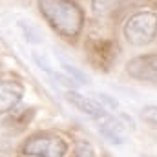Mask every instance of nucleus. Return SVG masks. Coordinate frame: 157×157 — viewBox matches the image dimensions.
Returning a JSON list of instances; mask_svg holds the SVG:
<instances>
[{
  "instance_id": "obj_8",
  "label": "nucleus",
  "mask_w": 157,
  "mask_h": 157,
  "mask_svg": "<svg viewBox=\"0 0 157 157\" xmlns=\"http://www.w3.org/2000/svg\"><path fill=\"white\" fill-rule=\"evenodd\" d=\"M66 101L70 104H73L78 112H82L88 117H91L93 121L102 117L106 113V108L102 104H99L97 101H93V99H90V97H86L82 93H77V91H68L66 93Z\"/></svg>"
},
{
  "instance_id": "obj_10",
  "label": "nucleus",
  "mask_w": 157,
  "mask_h": 157,
  "mask_svg": "<svg viewBox=\"0 0 157 157\" xmlns=\"http://www.w3.org/2000/svg\"><path fill=\"white\" fill-rule=\"evenodd\" d=\"M121 2H122V0H91V6H93L95 15L106 17V15H110L115 7H119Z\"/></svg>"
},
{
  "instance_id": "obj_6",
  "label": "nucleus",
  "mask_w": 157,
  "mask_h": 157,
  "mask_svg": "<svg viewBox=\"0 0 157 157\" xmlns=\"http://www.w3.org/2000/svg\"><path fill=\"white\" fill-rule=\"evenodd\" d=\"M95 124L101 132V135L110 141L112 144H122L126 141V132H124V124L119 121V119L112 117L108 112L102 115V117L95 119Z\"/></svg>"
},
{
  "instance_id": "obj_5",
  "label": "nucleus",
  "mask_w": 157,
  "mask_h": 157,
  "mask_svg": "<svg viewBox=\"0 0 157 157\" xmlns=\"http://www.w3.org/2000/svg\"><path fill=\"white\" fill-rule=\"evenodd\" d=\"M88 57L91 64L99 70H108L113 62V42L110 40H90Z\"/></svg>"
},
{
  "instance_id": "obj_9",
  "label": "nucleus",
  "mask_w": 157,
  "mask_h": 157,
  "mask_svg": "<svg viewBox=\"0 0 157 157\" xmlns=\"http://www.w3.org/2000/svg\"><path fill=\"white\" fill-rule=\"evenodd\" d=\"M18 28L22 29V33H24V39L28 40L29 44H40L42 42V33H40V29L35 26V24H31L29 20H18Z\"/></svg>"
},
{
  "instance_id": "obj_7",
  "label": "nucleus",
  "mask_w": 157,
  "mask_h": 157,
  "mask_svg": "<svg viewBox=\"0 0 157 157\" xmlns=\"http://www.w3.org/2000/svg\"><path fill=\"white\" fill-rule=\"evenodd\" d=\"M24 97V86L17 80L0 82V113L11 112Z\"/></svg>"
},
{
  "instance_id": "obj_4",
  "label": "nucleus",
  "mask_w": 157,
  "mask_h": 157,
  "mask_svg": "<svg viewBox=\"0 0 157 157\" xmlns=\"http://www.w3.org/2000/svg\"><path fill=\"white\" fill-rule=\"evenodd\" d=\"M126 73L128 77L135 78L139 82L157 84V53L139 55L132 59L126 64Z\"/></svg>"
},
{
  "instance_id": "obj_1",
  "label": "nucleus",
  "mask_w": 157,
  "mask_h": 157,
  "mask_svg": "<svg viewBox=\"0 0 157 157\" xmlns=\"http://www.w3.org/2000/svg\"><path fill=\"white\" fill-rule=\"evenodd\" d=\"M46 22L64 39H77L84 28V11L75 0H39Z\"/></svg>"
},
{
  "instance_id": "obj_13",
  "label": "nucleus",
  "mask_w": 157,
  "mask_h": 157,
  "mask_svg": "<svg viewBox=\"0 0 157 157\" xmlns=\"http://www.w3.org/2000/svg\"><path fill=\"white\" fill-rule=\"evenodd\" d=\"M97 99H99V104H102L104 108L119 110V101L115 97H112V95H108V93H97Z\"/></svg>"
},
{
  "instance_id": "obj_11",
  "label": "nucleus",
  "mask_w": 157,
  "mask_h": 157,
  "mask_svg": "<svg viewBox=\"0 0 157 157\" xmlns=\"http://www.w3.org/2000/svg\"><path fill=\"white\" fill-rule=\"evenodd\" d=\"M139 117H141L143 122H146L148 126H155L157 128V106L155 104H148V106H144V108L141 110Z\"/></svg>"
},
{
  "instance_id": "obj_12",
  "label": "nucleus",
  "mask_w": 157,
  "mask_h": 157,
  "mask_svg": "<svg viewBox=\"0 0 157 157\" xmlns=\"http://www.w3.org/2000/svg\"><path fill=\"white\" fill-rule=\"evenodd\" d=\"M62 68H64V71H66L70 77L73 78L77 84H90V82H91V80L88 78V75H86L84 71H80L78 68L71 66V64H62Z\"/></svg>"
},
{
  "instance_id": "obj_3",
  "label": "nucleus",
  "mask_w": 157,
  "mask_h": 157,
  "mask_svg": "<svg viewBox=\"0 0 157 157\" xmlns=\"http://www.w3.org/2000/svg\"><path fill=\"white\" fill-rule=\"evenodd\" d=\"M22 154L33 157H66L68 143L55 133H37L22 144Z\"/></svg>"
},
{
  "instance_id": "obj_14",
  "label": "nucleus",
  "mask_w": 157,
  "mask_h": 157,
  "mask_svg": "<svg viewBox=\"0 0 157 157\" xmlns=\"http://www.w3.org/2000/svg\"><path fill=\"white\" fill-rule=\"evenodd\" d=\"M77 157H95V150L90 143H80L77 146Z\"/></svg>"
},
{
  "instance_id": "obj_2",
  "label": "nucleus",
  "mask_w": 157,
  "mask_h": 157,
  "mask_svg": "<svg viewBox=\"0 0 157 157\" xmlns=\"http://www.w3.org/2000/svg\"><path fill=\"white\" fill-rule=\"evenodd\" d=\"M122 35L132 46H148L157 39V13L155 11H139L132 15L124 28Z\"/></svg>"
}]
</instances>
